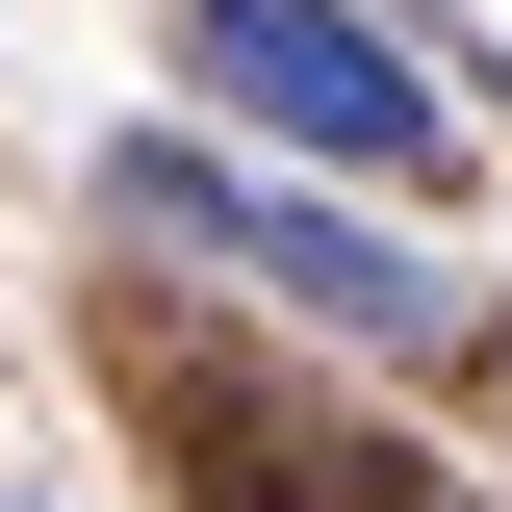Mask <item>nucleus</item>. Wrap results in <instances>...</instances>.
<instances>
[{"label": "nucleus", "instance_id": "f257e3e1", "mask_svg": "<svg viewBox=\"0 0 512 512\" xmlns=\"http://www.w3.org/2000/svg\"><path fill=\"white\" fill-rule=\"evenodd\" d=\"M128 231H205L231 282H282V308H333V333H384V359H436L461 333V282L384 205H308V180H205V154H128Z\"/></svg>", "mask_w": 512, "mask_h": 512}, {"label": "nucleus", "instance_id": "f03ea898", "mask_svg": "<svg viewBox=\"0 0 512 512\" xmlns=\"http://www.w3.org/2000/svg\"><path fill=\"white\" fill-rule=\"evenodd\" d=\"M205 77L256 128H308L333 180H436V103H410V52H384L359 0H205Z\"/></svg>", "mask_w": 512, "mask_h": 512}, {"label": "nucleus", "instance_id": "7ed1b4c3", "mask_svg": "<svg viewBox=\"0 0 512 512\" xmlns=\"http://www.w3.org/2000/svg\"><path fill=\"white\" fill-rule=\"evenodd\" d=\"M487 359H512V333H487Z\"/></svg>", "mask_w": 512, "mask_h": 512}]
</instances>
